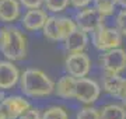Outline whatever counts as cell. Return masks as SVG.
Segmentation results:
<instances>
[{"label": "cell", "mask_w": 126, "mask_h": 119, "mask_svg": "<svg viewBox=\"0 0 126 119\" xmlns=\"http://www.w3.org/2000/svg\"><path fill=\"white\" fill-rule=\"evenodd\" d=\"M21 90L28 97H45L55 90V84L42 70L27 69L20 77Z\"/></svg>", "instance_id": "obj_1"}, {"label": "cell", "mask_w": 126, "mask_h": 119, "mask_svg": "<svg viewBox=\"0 0 126 119\" xmlns=\"http://www.w3.org/2000/svg\"><path fill=\"white\" fill-rule=\"evenodd\" d=\"M122 42V32L115 28H108L105 25H99L93 32V44L99 50H109L113 48H119Z\"/></svg>", "instance_id": "obj_2"}, {"label": "cell", "mask_w": 126, "mask_h": 119, "mask_svg": "<svg viewBox=\"0 0 126 119\" xmlns=\"http://www.w3.org/2000/svg\"><path fill=\"white\" fill-rule=\"evenodd\" d=\"M1 53L10 60H20L23 59L27 53V44L23 34L18 31L17 28H10V37L7 41V45Z\"/></svg>", "instance_id": "obj_3"}, {"label": "cell", "mask_w": 126, "mask_h": 119, "mask_svg": "<svg viewBox=\"0 0 126 119\" xmlns=\"http://www.w3.org/2000/svg\"><path fill=\"white\" fill-rule=\"evenodd\" d=\"M101 64L105 73L119 74L126 69V50L121 48L105 50V53L101 56Z\"/></svg>", "instance_id": "obj_4"}, {"label": "cell", "mask_w": 126, "mask_h": 119, "mask_svg": "<svg viewBox=\"0 0 126 119\" xmlns=\"http://www.w3.org/2000/svg\"><path fill=\"white\" fill-rule=\"evenodd\" d=\"M99 92H101V88H99V86L94 80L87 78V77L77 78L74 98L79 100L80 102H84V104L94 102V101L98 100Z\"/></svg>", "instance_id": "obj_5"}, {"label": "cell", "mask_w": 126, "mask_h": 119, "mask_svg": "<svg viewBox=\"0 0 126 119\" xmlns=\"http://www.w3.org/2000/svg\"><path fill=\"white\" fill-rule=\"evenodd\" d=\"M66 70L69 74H72L73 77L76 78H81L86 77L91 67V62L90 58L83 53V52H74L70 53L66 59Z\"/></svg>", "instance_id": "obj_6"}, {"label": "cell", "mask_w": 126, "mask_h": 119, "mask_svg": "<svg viewBox=\"0 0 126 119\" xmlns=\"http://www.w3.org/2000/svg\"><path fill=\"white\" fill-rule=\"evenodd\" d=\"M104 15L98 9H86L83 10L81 13L77 14L76 17V23H77V27L83 30L86 32H93L104 24Z\"/></svg>", "instance_id": "obj_7"}, {"label": "cell", "mask_w": 126, "mask_h": 119, "mask_svg": "<svg viewBox=\"0 0 126 119\" xmlns=\"http://www.w3.org/2000/svg\"><path fill=\"white\" fill-rule=\"evenodd\" d=\"M0 102L4 106L6 114H7V118L9 119H18L25 111H28L31 108L28 101H25L24 98L17 97V95L16 97H6Z\"/></svg>", "instance_id": "obj_8"}, {"label": "cell", "mask_w": 126, "mask_h": 119, "mask_svg": "<svg viewBox=\"0 0 126 119\" xmlns=\"http://www.w3.org/2000/svg\"><path fill=\"white\" fill-rule=\"evenodd\" d=\"M17 67L10 62H0V90L13 88L20 80Z\"/></svg>", "instance_id": "obj_9"}, {"label": "cell", "mask_w": 126, "mask_h": 119, "mask_svg": "<svg viewBox=\"0 0 126 119\" xmlns=\"http://www.w3.org/2000/svg\"><path fill=\"white\" fill-rule=\"evenodd\" d=\"M48 15L45 11L39 9H31L28 10L25 15L23 17V25L27 28L28 31H38V30H44L46 21H48Z\"/></svg>", "instance_id": "obj_10"}, {"label": "cell", "mask_w": 126, "mask_h": 119, "mask_svg": "<svg viewBox=\"0 0 126 119\" xmlns=\"http://www.w3.org/2000/svg\"><path fill=\"white\" fill-rule=\"evenodd\" d=\"M104 90L109 92L111 95L122 100L126 95V78L121 77L119 74L107 73L104 78Z\"/></svg>", "instance_id": "obj_11"}, {"label": "cell", "mask_w": 126, "mask_h": 119, "mask_svg": "<svg viewBox=\"0 0 126 119\" xmlns=\"http://www.w3.org/2000/svg\"><path fill=\"white\" fill-rule=\"evenodd\" d=\"M87 44H88V35H87L86 31H83L80 28H77L70 37L64 39V48L70 53L83 52V50L86 49Z\"/></svg>", "instance_id": "obj_12"}, {"label": "cell", "mask_w": 126, "mask_h": 119, "mask_svg": "<svg viewBox=\"0 0 126 119\" xmlns=\"http://www.w3.org/2000/svg\"><path fill=\"white\" fill-rule=\"evenodd\" d=\"M76 83L77 78L73 77L72 74L63 76L58 81V84L55 86V91L59 97L62 98H74L76 94Z\"/></svg>", "instance_id": "obj_13"}, {"label": "cell", "mask_w": 126, "mask_h": 119, "mask_svg": "<svg viewBox=\"0 0 126 119\" xmlns=\"http://www.w3.org/2000/svg\"><path fill=\"white\" fill-rule=\"evenodd\" d=\"M20 15V4L17 0H0V21L11 23Z\"/></svg>", "instance_id": "obj_14"}, {"label": "cell", "mask_w": 126, "mask_h": 119, "mask_svg": "<svg viewBox=\"0 0 126 119\" xmlns=\"http://www.w3.org/2000/svg\"><path fill=\"white\" fill-rule=\"evenodd\" d=\"M44 35L46 38L52 39V41H63L59 18H56V17H49L48 18L45 27H44Z\"/></svg>", "instance_id": "obj_15"}, {"label": "cell", "mask_w": 126, "mask_h": 119, "mask_svg": "<svg viewBox=\"0 0 126 119\" xmlns=\"http://www.w3.org/2000/svg\"><path fill=\"white\" fill-rule=\"evenodd\" d=\"M101 119H126V111L121 105H108L101 112Z\"/></svg>", "instance_id": "obj_16"}, {"label": "cell", "mask_w": 126, "mask_h": 119, "mask_svg": "<svg viewBox=\"0 0 126 119\" xmlns=\"http://www.w3.org/2000/svg\"><path fill=\"white\" fill-rule=\"evenodd\" d=\"M59 24H60V30H62L63 41H64L66 38H69L73 32L79 28L77 27V23H74L73 20L67 18V17H60V18H59Z\"/></svg>", "instance_id": "obj_17"}, {"label": "cell", "mask_w": 126, "mask_h": 119, "mask_svg": "<svg viewBox=\"0 0 126 119\" xmlns=\"http://www.w3.org/2000/svg\"><path fill=\"white\" fill-rule=\"evenodd\" d=\"M69 1L70 0H45L44 4H45V7L49 11H52V13H59V11H63V10L67 7Z\"/></svg>", "instance_id": "obj_18"}, {"label": "cell", "mask_w": 126, "mask_h": 119, "mask_svg": "<svg viewBox=\"0 0 126 119\" xmlns=\"http://www.w3.org/2000/svg\"><path fill=\"white\" fill-rule=\"evenodd\" d=\"M42 119H69V116L63 108L53 106V108H49L48 111L44 112Z\"/></svg>", "instance_id": "obj_19"}, {"label": "cell", "mask_w": 126, "mask_h": 119, "mask_svg": "<svg viewBox=\"0 0 126 119\" xmlns=\"http://www.w3.org/2000/svg\"><path fill=\"white\" fill-rule=\"evenodd\" d=\"M95 1V9H98L104 15H108L113 11V7H115V1L113 0H94Z\"/></svg>", "instance_id": "obj_20"}, {"label": "cell", "mask_w": 126, "mask_h": 119, "mask_svg": "<svg viewBox=\"0 0 126 119\" xmlns=\"http://www.w3.org/2000/svg\"><path fill=\"white\" fill-rule=\"evenodd\" d=\"M77 119H101V112H98L95 108L87 106L77 114Z\"/></svg>", "instance_id": "obj_21"}, {"label": "cell", "mask_w": 126, "mask_h": 119, "mask_svg": "<svg viewBox=\"0 0 126 119\" xmlns=\"http://www.w3.org/2000/svg\"><path fill=\"white\" fill-rule=\"evenodd\" d=\"M118 30L122 32V35H126V10H122L116 17Z\"/></svg>", "instance_id": "obj_22"}, {"label": "cell", "mask_w": 126, "mask_h": 119, "mask_svg": "<svg viewBox=\"0 0 126 119\" xmlns=\"http://www.w3.org/2000/svg\"><path fill=\"white\" fill-rule=\"evenodd\" d=\"M10 37V27H1L0 28V52L4 49V46L7 45Z\"/></svg>", "instance_id": "obj_23"}, {"label": "cell", "mask_w": 126, "mask_h": 119, "mask_svg": "<svg viewBox=\"0 0 126 119\" xmlns=\"http://www.w3.org/2000/svg\"><path fill=\"white\" fill-rule=\"evenodd\" d=\"M18 119H42V115L39 114L38 109H34V108H30L28 111H25Z\"/></svg>", "instance_id": "obj_24"}, {"label": "cell", "mask_w": 126, "mask_h": 119, "mask_svg": "<svg viewBox=\"0 0 126 119\" xmlns=\"http://www.w3.org/2000/svg\"><path fill=\"white\" fill-rule=\"evenodd\" d=\"M45 0H20V3L24 6V7H27V9H39V6L44 3Z\"/></svg>", "instance_id": "obj_25"}, {"label": "cell", "mask_w": 126, "mask_h": 119, "mask_svg": "<svg viewBox=\"0 0 126 119\" xmlns=\"http://www.w3.org/2000/svg\"><path fill=\"white\" fill-rule=\"evenodd\" d=\"M70 3L74 7H86L91 3V0H70Z\"/></svg>", "instance_id": "obj_26"}, {"label": "cell", "mask_w": 126, "mask_h": 119, "mask_svg": "<svg viewBox=\"0 0 126 119\" xmlns=\"http://www.w3.org/2000/svg\"><path fill=\"white\" fill-rule=\"evenodd\" d=\"M0 119H9V118H7V114H6L4 106H3L1 102H0Z\"/></svg>", "instance_id": "obj_27"}, {"label": "cell", "mask_w": 126, "mask_h": 119, "mask_svg": "<svg viewBox=\"0 0 126 119\" xmlns=\"http://www.w3.org/2000/svg\"><path fill=\"white\" fill-rule=\"evenodd\" d=\"M118 4H121L123 9H126V0H119V1H118Z\"/></svg>", "instance_id": "obj_28"}, {"label": "cell", "mask_w": 126, "mask_h": 119, "mask_svg": "<svg viewBox=\"0 0 126 119\" xmlns=\"http://www.w3.org/2000/svg\"><path fill=\"white\" fill-rule=\"evenodd\" d=\"M122 102H123V104H125V106H126V95L122 98Z\"/></svg>", "instance_id": "obj_29"}]
</instances>
